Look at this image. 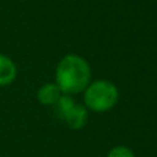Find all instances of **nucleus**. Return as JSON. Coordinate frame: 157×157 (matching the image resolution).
Segmentation results:
<instances>
[{
  "mask_svg": "<svg viewBox=\"0 0 157 157\" xmlns=\"http://www.w3.org/2000/svg\"><path fill=\"white\" fill-rule=\"evenodd\" d=\"M91 69L86 59L78 55H66L59 61L55 72L57 86L65 95H75L87 88Z\"/></svg>",
  "mask_w": 157,
  "mask_h": 157,
  "instance_id": "obj_1",
  "label": "nucleus"
},
{
  "mask_svg": "<svg viewBox=\"0 0 157 157\" xmlns=\"http://www.w3.org/2000/svg\"><path fill=\"white\" fill-rule=\"evenodd\" d=\"M119 99V91L116 86L106 80H97L90 84L84 92V102L88 109L94 112L110 110Z\"/></svg>",
  "mask_w": 157,
  "mask_h": 157,
  "instance_id": "obj_2",
  "label": "nucleus"
},
{
  "mask_svg": "<svg viewBox=\"0 0 157 157\" xmlns=\"http://www.w3.org/2000/svg\"><path fill=\"white\" fill-rule=\"evenodd\" d=\"M87 119H88V113H87V109L81 105H77L75 103L73 106L71 108V110L65 114L63 117V121L66 123L69 128L72 130H80L86 125Z\"/></svg>",
  "mask_w": 157,
  "mask_h": 157,
  "instance_id": "obj_3",
  "label": "nucleus"
},
{
  "mask_svg": "<svg viewBox=\"0 0 157 157\" xmlns=\"http://www.w3.org/2000/svg\"><path fill=\"white\" fill-rule=\"evenodd\" d=\"M17 77V66L7 55L0 54V86H8Z\"/></svg>",
  "mask_w": 157,
  "mask_h": 157,
  "instance_id": "obj_4",
  "label": "nucleus"
},
{
  "mask_svg": "<svg viewBox=\"0 0 157 157\" xmlns=\"http://www.w3.org/2000/svg\"><path fill=\"white\" fill-rule=\"evenodd\" d=\"M61 95H62V92H61L59 87L57 86V83H48L40 87L37 92V99L41 105H54L61 98Z\"/></svg>",
  "mask_w": 157,
  "mask_h": 157,
  "instance_id": "obj_5",
  "label": "nucleus"
},
{
  "mask_svg": "<svg viewBox=\"0 0 157 157\" xmlns=\"http://www.w3.org/2000/svg\"><path fill=\"white\" fill-rule=\"evenodd\" d=\"M75 105L73 99H72L69 95H61V98L54 103L55 108V114L58 116V119L62 120L65 117V114L71 110V108Z\"/></svg>",
  "mask_w": 157,
  "mask_h": 157,
  "instance_id": "obj_6",
  "label": "nucleus"
},
{
  "mask_svg": "<svg viewBox=\"0 0 157 157\" xmlns=\"http://www.w3.org/2000/svg\"><path fill=\"white\" fill-rule=\"evenodd\" d=\"M108 157H135V155L125 146H116L108 153Z\"/></svg>",
  "mask_w": 157,
  "mask_h": 157,
  "instance_id": "obj_7",
  "label": "nucleus"
}]
</instances>
